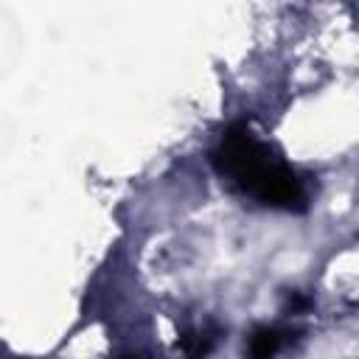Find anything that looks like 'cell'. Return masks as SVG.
<instances>
[{"label":"cell","instance_id":"cell-4","mask_svg":"<svg viewBox=\"0 0 359 359\" xmlns=\"http://www.w3.org/2000/svg\"><path fill=\"white\" fill-rule=\"evenodd\" d=\"M306 309H309V297L292 294V300H289V311H292V314H297V311H306Z\"/></svg>","mask_w":359,"mask_h":359},{"label":"cell","instance_id":"cell-3","mask_svg":"<svg viewBox=\"0 0 359 359\" xmlns=\"http://www.w3.org/2000/svg\"><path fill=\"white\" fill-rule=\"evenodd\" d=\"M213 342H216L213 334L196 331V334H188V337L182 339V351H185L188 359H202V356H208V351L213 348Z\"/></svg>","mask_w":359,"mask_h":359},{"label":"cell","instance_id":"cell-2","mask_svg":"<svg viewBox=\"0 0 359 359\" xmlns=\"http://www.w3.org/2000/svg\"><path fill=\"white\" fill-rule=\"evenodd\" d=\"M280 351V334L275 328H255L250 342H247V353L250 359H272Z\"/></svg>","mask_w":359,"mask_h":359},{"label":"cell","instance_id":"cell-1","mask_svg":"<svg viewBox=\"0 0 359 359\" xmlns=\"http://www.w3.org/2000/svg\"><path fill=\"white\" fill-rule=\"evenodd\" d=\"M216 163L224 174H230L244 191L258 196L266 205L278 208H300L303 205V185L292 168L272 160L269 151L247 132L230 129L216 151Z\"/></svg>","mask_w":359,"mask_h":359}]
</instances>
